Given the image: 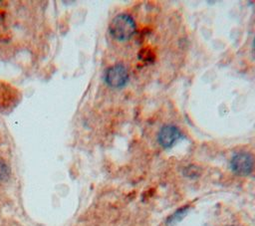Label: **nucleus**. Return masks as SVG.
Returning a JSON list of instances; mask_svg holds the SVG:
<instances>
[{
	"mask_svg": "<svg viewBox=\"0 0 255 226\" xmlns=\"http://www.w3.org/2000/svg\"><path fill=\"white\" fill-rule=\"evenodd\" d=\"M232 226H235V225H232Z\"/></svg>",
	"mask_w": 255,
	"mask_h": 226,
	"instance_id": "0eeeda50",
	"label": "nucleus"
},
{
	"mask_svg": "<svg viewBox=\"0 0 255 226\" xmlns=\"http://www.w3.org/2000/svg\"><path fill=\"white\" fill-rule=\"evenodd\" d=\"M9 175V169L3 161H0V181L6 179Z\"/></svg>",
	"mask_w": 255,
	"mask_h": 226,
	"instance_id": "39448f33",
	"label": "nucleus"
},
{
	"mask_svg": "<svg viewBox=\"0 0 255 226\" xmlns=\"http://www.w3.org/2000/svg\"><path fill=\"white\" fill-rule=\"evenodd\" d=\"M254 157L252 154L248 152H238L236 153L231 161L230 166L233 172L238 175H247L254 168Z\"/></svg>",
	"mask_w": 255,
	"mask_h": 226,
	"instance_id": "f03ea898",
	"label": "nucleus"
},
{
	"mask_svg": "<svg viewBox=\"0 0 255 226\" xmlns=\"http://www.w3.org/2000/svg\"><path fill=\"white\" fill-rule=\"evenodd\" d=\"M109 30L114 39L118 41H127L134 34L135 24L129 15L120 14L112 20Z\"/></svg>",
	"mask_w": 255,
	"mask_h": 226,
	"instance_id": "f257e3e1",
	"label": "nucleus"
},
{
	"mask_svg": "<svg viewBox=\"0 0 255 226\" xmlns=\"http://www.w3.org/2000/svg\"><path fill=\"white\" fill-rule=\"evenodd\" d=\"M179 136H180L179 129L174 125L169 124V125L163 126L160 129V131L158 132L157 140L162 147L167 148L172 146L175 143V141L179 138Z\"/></svg>",
	"mask_w": 255,
	"mask_h": 226,
	"instance_id": "20e7f679",
	"label": "nucleus"
},
{
	"mask_svg": "<svg viewBox=\"0 0 255 226\" xmlns=\"http://www.w3.org/2000/svg\"><path fill=\"white\" fill-rule=\"evenodd\" d=\"M254 46H255V39H254Z\"/></svg>",
	"mask_w": 255,
	"mask_h": 226,
	"instance_id": "423d86ee",
	"label": "nucleus"
},
{
	"mask_svg": "<svg viewBox=\"0 0 255 226\" xmlns=\"http://www.w3.org/2000/svg\"><path fill=\"white\" fill-rule=\"evenodd\" d=\"M128 79V73L125 66L119 64L108 69L106 72L105 80L106 83L112 88H122L124 87Z\"/></svg>",
	"mask_w": 255,
	"mask_h": 226,
	"instance_id": "7ed1b4c3",
	"label": "nucleus"
}]
</instances>
